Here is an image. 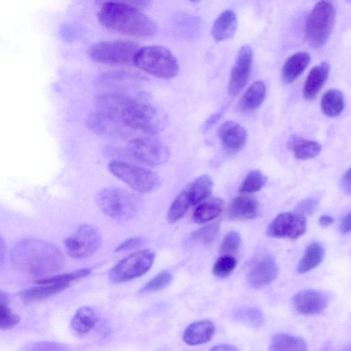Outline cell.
I'll return each mask as SVG.
<instances>
[{
    "mask_svg": "<svg viewBox=\"0 0 351 351\" xmlns=\"http://www.w3.org/2000/svg\"><path fill=\"white\" fill-rule=\"evenodd\" d=\"M14 266L25 274L43 276L56 272L64 263V257L54 244L38 239L18 241L11 251Z\"/></svg>",
    "mask_w": 351,
    "mask_h": 351,
    "instance_id": "obj_1",
    "label": "cell"
},
{
    "mask_svg": "<svg viewBox=\"0 0 351 351\" xmlns=\"http://www.w3.org/2000/svg\"><path fill=\"white\" fill-rule=\"evenodd\" d=\"M97 16L104 27L124 35L147 38L157 32L152 19L130 5L106 3L101 5Z\"/></svg>",
    "mask_w": 351,
    "mask_h": 351,
    "instance_id": "obj_2",
    "label": "cell"
},
{
    "mask_svg": "<svg viewBox=\"0 0 351 351\" xmlns=\"http://www.w3.org/2000/svg\"><path fill=\"white\" fill-rule=\"evenodd\" d=\"M118 117L132 131L152 134L162 130L166 123L164 114L137 94H134L127 101Z\"/></svg>",
    "mask_w": 351,
    "mask_h": 351,
    "instance_id": "obj_3",
    "label": "cell"
},
{
    "mask_svg": "<svg viewBox=\"0 0 351 351\" xmlns=\"http://www.w3.org/2000/svg\"><path fill=\"white\" fill-rule=\"evenodd\" d=\"M99 209L117 220L133 219L141 207V199L135 194L119 187L103 189L96 195Z\"/></svg>",
    "mask_w": 351,
    "mask_h": 351,
    "instance_id": "obj_4",
    "label": "cell"
},
{
    "mask_svg": "<svg viewBox=\"0 0 351 351\" xmlns=\"http://www.w3.org/2000/svg\"><path fill=\"white\" fill-rule=\"evenodd\" d=\"M134 64L145 72L163 79H171L179 72V64L171 51L161 45L139 48Z\"/></svg>",
    "mask_w": 351,
    "mask_h": 351,
    "instance_id": "obj_5",
    "label": "cell"
},
{
    "mask_svg": "<svg viewBox=\"0 0 351 351\" xmlns=\"http://www.w3.org/2000/svg\"><path fill=\"white\" fill-rule=\"evenodd\" d=\"M108 169L114 176L137 192H152L161 184L160 177L156 172L133 163L113 160L108 164Z\"/></svg>",
    "mask_w": 351,
    "mask_h": 351,
    "instance_id": "obj_6",
    "label": "cell"
},
{
    "mask_svg": "<svg viewBox=\"0 0 351 351\" xmlns=\"http://www.w3.org/2000/svg\"><path fill=\"white\" fill-rule=\"evenodd\" d=\"M335 10L331 3L322 0L310 12L305 25V36L308 44L320 48L327 42L331 33Z\"/></svg>",
    "mask_w": 351,
    "mask_h": 351,
    "instance_id": "obj_7",
    "label": "cell"
},
{
    "mask_svg": "<svg viewBox=\"0 0 351 351\" xmlns=\"http://www.w3.org/2000/svg\"><path fill=\"white\" fill-rule=\"evenodd\" d=\"M139 47L128 40H106L93 45L88 56L93 61L106 65L122 66L134 64Z\"/></svg>",
    "mask_w": 351,
    "mask_h": 351,
    "instance_id": "obj_8",
    "label": "cell"
},
{
    "mask_svg": "<svg viewBox=\"0 0 351 351\" xmlns=\"http://www.w3.org/2000/svg\"><path fill=\"white\" fill-rule=\"evenodd\" d=\"M90 273L91 269L86 267L66 274L41 278L36 281V286L21 292V298L27 302L47 299L66 289L71 282L86 277Z\"/></svg>",
    "mask_w": 351,
    "mask_h": 351,
    "instance_id": "obj_9",
    "label": "cell"
},
{
    "mask_svg": "<svg viewBox=\"0 0 351 351\" xmlns=\"http://www.w3.org/2000/svg\"><path fill=\"white\" fill-rule=\"evenodd\" d=\"M154 257V252L150 250L134 252L111 268L108 279L114 283H122L138 278L149 270Z\"/></svg>",
    "mask_w": 351,
    "mask_h": 351,
    "instance_id": "obj_10",
    "label": "cell"
},
{
    "mask_svg": "<svg viewBox=\"0 0 351 351\" xmlns=\"http://www.w3.org/2000/svg\"><path fill=\"white\" fill-rule=\"evenodd\" d=\"M101 234L96 227L84 224L67 237L63 243L69 256L82 259L93 255L101 246Z\"/></svg>",
    "mask_w": 351,
    "mask_h": 351,
    "instance_id": "obj_11",
    "label": "cell"
},
{
    "mask_svg": "<svg viewBox=\"0 0 351 351\" xmlns=\"http://www.w3.org/2000/svg\"><path fill=\"white\" fill-rule=\"evenodd\" d=\"M127 149L132 158L149 166L160 165L169 156L167 146L149 137H138L130 141Z\"/></svg>",
    "mask_w": 351,
    "mask_h": 351,
    "instance_id": "obj_12",
    "label": "cell"
},
{
    "mask_svg": "<svg viewBox=\"0 0 351 351\" xmlns=\"http://www.w3.org/2000/svg\"><path fill=\"white\" fill-rule=\"evenodd\" d=\"M306 217L297 213H282L279 214L269 223L267 234L276 238L295 239L306 231Z\"/></svg>",
    "mask_w": 351,
    "mask_h": 351,
    "instance_id": "obj_13",
    "label": "cell"
},
{
    "mask_svg": "<svg viewBox=\"0 0 351 351\" xmlns=\"http://www.w3.org/2000/svg\"><path fill=\"white\" fill-rule=\"evenodd\" d=\"M253 60L251 47L245 45L239 49L234 64L231 69L228 83V93L231 96L237 95L248 82Z\"/></svg>",
    "mask_w": 351,
    "mask_h": 351,
    "instance_id": "obj_14",
    "label": "cell"
},
{
    "mask_svg": "<svg viewBox=\"0 0 351 351\" xmlns=\"http://www.w3.org/2000/svg\"><path fill=\"white\" fill-rule=\"evenodd\" d=\"M88 128L95 133L110 137H128L132 132L118 117L96 109L87 119Z\"/></svg>",
    "mask_w": 351,
    "mask_h": 351,
    "instance_id": "obj_15",
    "label": "cell"
},
{
    "mask_svg": "<svg viewBox=\"0 0 351 351\" xmlns=\"http://www.w3.org/2000/svg\"><path fill=\"white\" fill-rule=\"evenodd\" d=\"M278 267L275 259L269 254H262L252 263L247 278L254 288L268 285L276 278Z\"/></svg>",
    "mask_w": 351,
    "mask_h": 351,
    "instance_id": "obj_16",
    "label": "cell"
},
{
    "mask_svg": "<svg viewBox=\"0 0 351 351\" xmlns=\"http://www.w3.org/2000/svg\"><path fill=\"white\" fill-rule=\"evenodd\" d=\"M218 136L223 149L233 154L243 147L247 138L245 129L233 121L223 122L219 128Z\"/></svg>",
    "mask_w": 351,
    "mask_h": 351,
    "instance_id": "obj_17",
    "label": "cell"
},
{
    "mask_svg": "<svg viewBox=\"0 0 351 351\" xmlns=\"http://www.w3.org/2000/svg\"><path fill=\"white\" fill-rule=\"evenodd\" d=\"M293 304L296 311L302 314L315 315L326 308L328 300L322 293L306 289L295 294Z\"/></svg>",
    "mask_w": 351,
    "mask_h": 351,
    "instance_id": "obj_18",
    "label": "cell"
},
{
    "mask_svg": "<svg viewBox=\"0 0 351 351\" xmlns=\"http://www.w3.org/2000/svg\"><path fill=\"white\" fill-rule=\"evenodd\" d=\"M260 213L258 202L248 195L235 197L228 208V216L233 219H252Z\"/></svg>",
    "mask_w": 351,
    "mask_h": 351,
    "instance_id": "obj_19",
    "label": "cell"
},
{
    "mask_svg": "<svg viewBox=\"0 0 351 351\" xmlns=\"http://www.w3.org/2000/svg\"><path fill=\"white\" fill-rule=\"evenodd\" d=\"M330 67L326 62L314 66L308 73L303 87L306 99H314L318 94L329 75Z\"/></svg>",
    "mask_w": 351,
    "mask_h": 351,
    "instance_id": "obj_20",
    "label": "cell"
},
{
    "mask_svg": "<svg viewBox=\"0 0 351 351\" xmlns=\"http://www.w3.org/2000/svg\"><path fill=\"white\" fill-rule=\"evenodd\" d=\"M237 27L235 13L231 10L223 11L215 19L211 29V34L217 42L232 38Z\"/></svg>",
    "mask_w": 351,
    "mask_h": 351,
    "instance_id": "obj_21",
    "label": "cell"
},
{
    "mask_svg": "<svg viewBox=\"0 0 351 351\" xmlns=\"http://www.w3.org/2000/svg\"><path fill=\"white\" fill-rule=\"evenodd\" d=\"M311 60L306 52H298L287 59L281 72L282 82L289 84L295 81L306 69Z\"/></svg>",
    "mask_w": 351,
    "mask_h": 351,
    "instance_id": "obj_22",
    "label": "cell"
},
{
    "mask_svg": "<svg viewBox=\"0 0 351 351\" xmlns=\"http://www.w3.org/2000/svg\"><path fill=\"white\" fill-rule=\"evenodd\" d=\"M215 326L209 320H201L190 324L185 330L183 339L189 345L208 342L213 337Z\"/></svg>",
    "mask_w": 351,
    "mask_h": 351,
    "instance_id": "obj_23",
    "label": "cell"
},
{
    "mask_svg": "<svg viewBox=\"0 0 351 351\" xmlns=\"http://www.w3.org/2000/svg\"><path fill=\"white\" fill-rule=\"evenodd\" d=\"M287 146L294 153L295 157L300 160L313 158L322 150V146L319 143L304 139L295 134L289 136Z\"/></svg>",
    "mask_w": 351,
    "mask_h": 351,
    "instance_id": "obj_24",
    "label": "cell"
},
{
    "mask_svg": "<svg viewBox=\"0 0 351 351\" xmlns=\"http://www.w3.org/2000/svg\"><path fill=\"white\" fill-rule=\"evenodd\" d=\"M266 88L261 81L252 83L244 93L238 103V108L244 112H252L258 108L265 100Z\"/></svg>",
    "mask_w": 351,
    "mask_h": 351,
    "instance_id": "obj_25",
    "label": "cell"
},
{
    "mask_svg": "<svg viewBox=\"0 0 351 351\" xmlns=\"http://www.w3.org/2000/svg\"><path fill=\"white\" fill-rule=\"evenodd\" d=\"M224 206L220 198H212L199 204L193 215V220L197 223H205L217 217Z\"/></svg>",
    "mask_w": 351,
    "mask_h": 351,
    "instance_id": "obj_26",
    "label": "cell"
},
{
    "mask_svg": "<svg viewBox=\"0 0 351 351\" xmlns=\"http://www.w3.org/2000/svg\"><path fill=\"white\" fill-rule=\"evenodd\" d=\"M344 107V97L339 90L330 89L323 95L321 99V109L326 116L337 117L342 112Z\"/></svg>",
    "mask_w": 351,
    "mask_h": 351,
    "instance_id": "obj_27",
    "label": "cell"
},
{
    "mask_svg": "<svg viewBox=\"0 0 351 351\" xmlns=\"http://www.w3.org/2000/svg\"><path fill=\"white\" fill-rule=\"evenodd\" d=\"M138 76L136 73L125 71H116L104 74L100 82L104 86L114 90H128L130 85L136 81Z\"/></svg>",
    "mask_w": 351,
    "mask_h": 351,
    "instance_id": "obj_28",
    "label": "cell"
},
{
    "mask_svg": "<svg viewBox=\"0 0 351 351\" xmlns=\"http://www.w3.org/2000/svg\"><path fill=\"white\" fill-rule=\"evenodd\" d=\"M213 182L207 175L197 178L186 188L192 205L197 204L206 199L211 193Z\"/></svg>",
    "mask_w": 351,
    "mask_h": 351,
    "instance_id": "obj_29",
    "label": "cell"
},
{
    "mask_svg": "<svg viewBox=\"0 0 351 351\" xmlns=\"http://www.w3.org/2000/svg\"><path fill=\"white\" fill-rule=\"evenodd\" d=\"M97 317L94 310L87 306L80 307L71 319V326L78 333L84 334L94 328Z\"/></svg>",
    "mask_w": 351,
    "mask_h": 351,
    "instance_id": "obj_30",
    "label": "cell"
},
{
    "mask_svg": "<svg viewBox=\"0 0 351 351\" xmlns=\"http://www.w3.org/2000/svg\"><path fill=\"white\" fill-rule=\"evenodd\" d=\"M324 250L317 242L310 243L305 253L298 264V271L304 274L316 267L323 260Z\"/></svg>",
    "mask_w": 351,
    "mask_h": 351,
    "instance_id": "obj_31",
    "label": "cell"
},
{
    "mask_svg": "<svg viewBox=\"0 0 351 351\" xmlns=\"http://www.w3.org/2000/svg\"><path fill=\"white\" fill-rule=\"evenodd\" d=\"M269 350L304 351L306 350V344L300 337L278 333L272 337Z\"/></svg>",
    "mask_w": 351,
    "mask_h": 351,
    "instance_id": "obj_32",
    "label": "cell"
},
{
    "mask_svg": "<svg viewBox=\"0 0 351 351\" xmlns=\"http://www.w3.org/2000/svg\"><path fill=\"white\" fill-rule=\"evenodd\" d=\"M192 206L186 189L182 191L171 204L167 212V220L174 223L179 220L186 213L188 208Z\"/></svg>",
    "mask_w": 351,
    "mask_h": 351,
    "instance_id": "obj_33",
    "label": "cell"
},
{
    "mask_svg": "<svg viewBox=\"0 0 351 351\" xmlns=\"http://www.w3.org/2000/svg\"><path fill=\"white\" fill-rule=\"evenodd\" d=\"M234 317L237 320L254 328H260L264 324L263 313L254 307H242L237 310Z\"/></svg>",
    "mask_w": 351,
    "mask_h": 351,
    "instance_id": "obj_34",
    "label": "cell"
},
{
    "mask_svg": "<svg viewBox=\"0 0 351 351\" xmlns=\"http://www.w3.org/2000/svg\"><path fill=\"white\" fill-rule=\"evenodd\" d=\"M267 177L259 170L250 171L243 180L239 192L252 193L260 191L267 182Z\"/></svg>",
    "mask_w": 351,
    "mask_h": 351,
    "instance_id": "obj_35",
    "label": "cell"
},
{
    "mask_svg": "<svg viewBox=\"0 0 351 351\" xmlns=\"http://www.w3.org/2000/svg\"><path fill=\"white\" fill-rule=\"evenodd\" d=\"M0 328L1 330L14 328L19 324L21 318L7 305V297L2 291L0 293Z\"/></svg>",
    "mask_w": 351,
    "mask_h": 351,
    "instance_id": "obj_36",
    "label": "cell"
},
{
    "mask_svg": "<svg viewBox=\"0 0 351 351\" xmlns=\"http://www.w3.org/2000/svg\"><path fill=\"white\" fill-rule=\"evenodd\" d=\"M219 233V225L213 223L204 226L191 233L190 238L197 243L208 245L213 243Z\"/></svg>",
    "mask_w": 351,
    "mask_h": 351,
    "instance_id": "obj_37",
    "label": "cell"
},
{
    "mask_svg": "<svg viewBox=\"0 0 351 351\" xmlns=\"http://www.w3.org/2000/svg\"><path fill=\"white\" fill-rule=\"evenodd\" d=\"M237 265V261L230 254H223L215 263L213 267V273L219 278H224L229 276Z\"/></svg>",
    "mask_w": 351,
    "mask_h": 351,
    "instance_id": "obj_38",
    "label": "cell"
},
{
    "mask_svg": "<svg viewBox=\"0 0 351 351\" xmlns=\"http://www.w3.org/2000/svg\"><path fill=\"white\" fill-rule=\"evenodd\" d=\"M172 280L171 274L166 271L160 272L149 282H147L139 291L140 293H152L158 291L166 287Z\"/></svg>",
    "mask_w": 351,
    "mask_h": 351,
    "instance_id": "obj_39",
    "label": "cell"
},
{
    "mask_svg": "<svg viewBox=\"0 0 351 351\" xmlns=\"http://www.w3.org/2000/svg\"><path fill=\"white\" fill-rule=\"evenodd\" d=\"M241 239L236 231H230L226 234L220 247V252L223 254L236 252L240 247Z\"/></svg>",
    "mask_w": 351,
    "mask_h": 351,
    "instance_id": "obj_40",
    "label": "cell"
},
{
    "mask_svg": "<svg viewBox=\"0 0 351 351\" xmlns=\"http://www.w3.org/2000/svg\"><path fill=\"white\" fill-rule=\"evenodd\" d=\"M318 205L317 199L307 198L299 203L295 208V212L306 216L312 214Z\"/></svg>",
    "mask_w": 351,
    "mask_h": 351,
    "instance_id": "obj_41",
    "label": "cell"
},
{
    "mask_svg": "<svg viewBox=\"0 0 351 351\" xmlns=\"http://www.w3.org/2000/svg\"><path fill=\"white\" fill-rule=\"evenodd\" d=\"M99 4H104L106 3H114L130 5L136 8H143L147 7L152 0H96Z\"/></svg>",
    "mask_w": 351,
    "mask_h": 351,
    "instance_id": "obj_42",
    "label": "cell"
},
{
    "mask_svg": "<svg viewBox=\"0 0 351 351\" xmlns=\"http://www.w3.org/2000/svg\"><path fill=\"white\" fill-rule=\"evenodd\" d=\"M145 243V239L143 237H132L130 238L123 243L119 244L114 250L115 252H123L125 250H131L133 248L138 247Z\"/></svg>",
    "mask_w": 351,
    "mask_h": 351,
    "instance_id": "obj_43",
    "label": "cell"
},
{
    "mask_svg": "<svg viewBox=\"0 0 351 351\" xmlns=\"http://www.w3.org/2000/svg\"><path fill=\"white\" fill-rule=\"evenodd\" d=\"M340 185L345 193L351 194V167L342 176Z\"/></svg>",
    "mask_w": 351,
    "mask_h": 351,
    "instance_id": "obj_44",
    "label": "cell"
},
{
    "mask_svg": "<svg viewBox=\"0 0 351 351\" xmlns=\"http://www.w3.org/2000/svg\"><path fill=\"white\" fill-rule=\"evenodd\" d=\"M339 230L343 234L351 232V212L343 218L339 226Z\"/></svg>",
    "mask_w": 351,
    "mask_h": 351,
    "instance_id": "obj_45",
    "label": "cell"
},
{
    "mask_svg": "<svg viewBox=\"0 0 351 351\" xmlns=\"http://www.w3.org/2000/svg\"><path fill=\"white\" fill-rule=\"evenodd\" d=\"M210 350L236 351V350H237V348L231 345L219 344V345H217L215 347H213V348H211Z\"/></svg>",
    "mask_w": 351,
    "mask_h": 351,
    "instance_id": "obj_46",
    "label": "cell"
},
{
    "mask_svg": "<svg viewBox=\"0 0 351 351\" xmlns=\"http://www.w3.org/2000/svg\"><path fill=\"white\" fill-rule=\"evenodd\" d=\"M333 218L328 215H322L319 219V223L322 226L326 227L333 223Z\"/></svg>",
    "mask_w": 351,
    "mask_h": 351,
    "instance_id": "obj_47",
    "label": "cell"
},
{
    "mask_svg": "<svg viewBox=\"0 0 351 351\" xmlns=\"http://www.w3.org/2000/svg\"><path fill=\"white\" fill-rule=\"evenodd\" d=\"M220 117V114H215L214 115H213L207 121L206 123V126L207 127H210V125H213L215 123V122L216 121H217V119H219Z\"/></svg>",
    "mask_w": 351,
    "mask_h": 351,
    "instance_id": "obj_48",
    "label": "cell"
},
{
    "mask_svg": "<svg viewBox=\"0 0 351 351\" xmlns=\"http://www.w3.org/2000/svg\"><path fill=\"white\" fill-rule=\"evenodd\" d=\"M189 1H191V2H193V3H198V2H199V1H201V0H189Z\"/></svg>",
    "mask_w": 351,
    "mask_h": 351,
    "instance_id": "obj_49",
    "label": "cell"
},
{
    "mask_svg": "<svg viewBox=\"0 0 351 351\" xmlns=\"http://www.w3.org/2000/svg\"><path fill=\"white\" fill-rule=\"evenodd\" d=\"M347 1L351 2V0H347Z\"/></svg>",
    "mask_w": 351,
    "mask_h": 351,
    "instance_id": "obj_50",
    "label": "cell"
}]
</instances>
